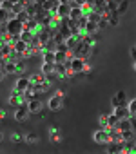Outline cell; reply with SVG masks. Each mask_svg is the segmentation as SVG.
Returning a JSON list of instances; mask_svg holds the SVG:
<instances>
[{
	"mask_svg": "<svg viewBox=\"0 0 136 154\" xmlns=\"http://www.w3.org/2000/svg\"><path fill=\"white\" fill-rule=\"evenodd\" d=\"M6 31H8V35H11V36H18L22 31H24V24L15 17V18H9L8 22H6Z\"/></svg>",
	"mask_w": 136,
	"mask_h": 154,
	"instance_id": "cell-1",
	"label": "cell"
},
{
	"mask_svg": "<svg viewBox=\"0 0 136 154\" xmlns=\"http://www.w3.org/2000/svg\"><path fill=\"white\" fill-rule=\"evenodd\" d=\"M65 65H67V67H71L76 74H82V72L85 71V67H87V62H85V58L73 56L71 60H67V62H65Z\"/></svg>",
	"mask_w": 136,
	"mask_h": 154,
	"instance_id": "cell-2",
	"label": "cell"
},
{
	"mask_svg": "<svg viewBox=\"0 0 136 154\" xmlns=\"http://www.w3.org/2000/svg\"><path fill=\"white\" fill-rule=\"evenodd\" d=\"M29 114H31V112L27 111V105H26V102H24V103H20V105L17 107V111H15V120H17V122H26Z\"/></svg>",
	"mask_w": 136,
	"mask_h": 154,
	"instance_id": "cell-3",
	"label": "cell"
},
{
	"mask_svg": "<svg viewBox=\"0 0 136 154\" xmlns=\"http://www.w3.org/2000/svg\"><path fill=\"white\" fill-rule=\"evenodd\" d=\"M47 107H49V111H60V109L63 107V98L58 96V94L51 96L49 102H47Z\"/></svg>",
	"mask_w": 136,
	"mask_h": 154,
	"instance_id": "cell-4",
	"label": "cell"
},
{
	"mask_svg": "<svg viewBox=\"0 0 136 154\" xmlns=\"http://www.w3.org/2000/svg\"><path fill=\"white\" fill-rule=\"evenodd\" d=\"M69 11H71V6L69 4H58L53 15L56 18H67V17H69Z\"/></svg>",
	"mask_w": 136,
	"mask_h": 154,
	"instance_id": "cell-5",
	"label": "cell"
},
{
	"mask_svg": "<svg viewBox=\"0 0 136 154\" xmlns=\"http://www.w3.org/2000/svg\"><path fill=\"white\" fill-rule=\"evenodd\" d=\"M26 105H27V111L29 112H40L42 111V102L40 100H36V98H31V100H27L26 102Z\"/></svg>",
	"mask_w": 136,
	"mask_h": 154,
	"instance_id": "cell-6",
	"label": "cell"
},
{
	"mask_svg": "<svg viewBox=\"0 0 136 154\" xmlns=\"http://www.w3.org/2000/svg\"><path fill=\"white\" fill-rule=\"evenodd\" d=\"M93 140H94L96 143H100V145H105V143L109 141V134H107V131H105V129H100V131H96V132H94Z\"/></svg>",
	"mask_w": 136,
	"mask_h": 154,
	"instance_id": "cell-7",
	"label": "cell"
},
{
	"mask_svg": "<svg viewBox=\"0 0 136 154\" xmlns=\"http://www.w3.org/2000/svg\"><path fill=\"white\" fill-rule=\"evenodd\" d=\"M40 9H42L40 6H36V4H33V2H29V4L26 6V9H24V11H26V15H27L29 18H36V15L40 13Z\"/></svg>",
	"mask_w": 136,
	"mask_h": 154,
	"instance_id": "cell-8",
	"label": "cell"
},
{
	"mask_svg": "<svg viewBox=\"0 0 136 154\" xmlns=\"http://www.w3.org/2000/svg\"><path fill=\"white\" fill-rule=\"evenodd\" d=\"M100 29H98V26H96V22H85V26H84V31H82V35H91V36H94L96 33H98Z\"/></svg>",
	"mask_w": 136,
	"mask_h": 154,
	"instance_id": "cell-9",
	"label": "cell"
},
{
	"mask_svg": "<svg viewBox=\"0 0 136 154\" xmlns=\"http://www.w3.org/2000/svg\"><path fill=\"white\" fill-rule=\"evenodd\" d=\"M29 85H31L29 78H18V80H17V84H15V91L24 93L26 89H29Z\"/></svg>",
	"mask_w": 136,
	"mask_h": 154,
	"instance_id": "cell-10",
	"label": "cell"
},
{
	"mask_svg": "<svg viewBox=\"0 0 136 154\" xmlns=\"http://www.w3.org/2000/svg\"><path fill=\"white\" fill-rule=\"evenodd\" d=\"M82 17H84V13H82V8H80V6H73V8H71V11H69V17H67V18L76 22V20H80Z\"/></svg>",
	"mask_w": 136,
	"mask_h": 154,
	"instance_id": "cell-11",
	"label": "cell"
},
{
	"mask_svg": "<svg viewBox=\"0 0 136 154\" xmlns=\"http://www.w3.org/2000/svg\"><path fill=\"white\" fill-rule=\"evenodd\" d=\"M113 114H116L120 120H122V118H131V114H129V111H127V105H116Z\"/></svg>",
	"mask_w": 136,
	"mask_h": 154,
	"instance_id": "cell-12",
	"label": "cell"
},
{
	"mask_svg": "<svg viewBox=\"0 0 136 154\" xmlns=\"http://www.w3.org/2000/svg\"><path fill=\"white\" fill-rule=\"evenodd\" d=\"M56 6H58V0H45V2H44L40 8H42L44 11H47V13H54Z\"/></svg>",
	"mask_w": 136,
	"mask_h": 154,
	"instance_id": "cell-13",
	"label": "cell"
},
{
	"mask_svg": "<svg viewBox=\"0 0 136 154\" xmlns=\"http://www.w3.org/2000/svg\"><path fill=\"white\" fill-rule=\"evenodd\" d=\"M56 49H58V45L54 44V40H53V38H49V40H47V42H45V44L42 45L40 53H45V51H51V53H54Z\"/></svg>",
	"mask_w": 136,
	"mask_h": 154,
	"instance_id": "cell-14",
	"label": "cell"
},
{
	"mask_svg": "<svg viewBox=\"0 0 136 154\" xmlns=\"http://www.w3.org/2000/svg\"><path fill=\"white\" fill-rule=\"evenodd\" d=\"M127 9H129V0H122V2L118 4V8H116V11H114V13H116L118 17H122V15H125V13H127Z\"/></svg>",
	"mask_w": 136,
	"mask_h": 154,
	"instance_id": "cell-15",
	"label": "cell"
},
{
	"mask_svg": "<svg viewBox=\"0 0 136 154\" xmlns=\"http://www.w3.org/2000/svg\"><path fill=\"white\" fill-rule=\"evenodd\" d=\"M40 26H38V22H36V18H29L27 22H24V29H27V31H36Z\"/></svg>",
	"mask_w": 136,
	"mask_h": 154,
	"instance_id": "cell-16",
	"label": "cell"
},
{
	"mask_svg": "<svg viewBox=\"0 0 136 154\" xmlns=\"http://www.w3.org/2000/svg\"><path fill=\"white\" fill-rule=\"evenodd\" d=\"M26 49H27V44H26V42H22L20 38L13 44V51H15V53H18V54H22Z\"/></svg>",
	"mask_w": 136,
	"mask_h": 154,
	"instance_id": "cell-17",
	"label": "cell"
},
{
	"mask_svg": "<svg viewBox=\"0 0 136 154\" xmlns=\"http://www.w3.org/2000/svg\"><path fill=\"white\" fill-rule=\"evenodd\" d=\"M53 72L58 76V78L65 76V63H54V65H53Z\"/></svg>",
	"mask_w": 136,
	"mask_h": 154,
	"instance_id": "cell-18",
	"label": "cell"
},
{
	"mask_svg": "<svg viewBox=\"0 0 136 154\" xmlns=\"http://www.w3.org/2000/svg\"><path fill=\"white\" fill-rule=\"evenodd\" d=\"M120 136H122V141H132L134 140V131L132 129H127V131H122L120 132Z\"/></svg>",
	"mask_w": 136,
	"mask_h": 154,
	"instance_id": "cell-19",
	"label": "cell"
},
{
	"mask_svg": "<svg viewBox=\"0 0 136 154\" xmlns=\"http://www.w3.org/2000/svg\"><path fill=\"white\" fill-rule=\"evenodd\" d=\"M33 35H35L33 31H27V29H24V31H22V33L18 35V38H20L22 42H26V44H29V42L33 40Z\"/></svg>",
	"mask_w": 136,
	"mask_h": 154,
	"instance_id": "cell-20",
	"label": "cell"
},
{
	"mask_svg": "<svg viewBox=\"0 0 136 154\" xmlns=\"http://www.w3.org/2000/svg\"><path fill=\"white\" fill-rule=\"evenodd\" d=\"M24 71H26V62L20 58V60L15 62V74H22Z\"/></svg>",
	"mask_w": 136,
	"mask_h": 154,
	"instance_id": "cell-21",
	"label": "cell"
},
{
	"mask_svg": "<svg viewBox=\"0 0 136 154\" xmlns=\"http://www.w3.org/2000/svg\"><path fill=\"white\" fill-rule=\"evenodd\" d=\"M116 8H118V2H116V0H105V9H107V11L114 13Z\"/></svg>",
	"mask_w": 136,
	"mask_h": 154,
	"instance_id": "cell-22",
	"label": "cell"
},
{
	"mask_svg": "<svg viewBox=\"0 0 136 154\" xmlns=\"http://www.w3.org/2000/svg\"><path fill=\"white\" fill-rule=\"evenodd\" d=\"M42 58H44V62H47V63H54V53H51V51L42 53Z\"/></svg>",
	"mask_w": 136,
	"mask_h": 154,
	"instance_id": "cell-23",
	"label": "cell"
},
{
	"mask_svg": "<svg viewBox=\"0 0 136 154\" xmlns=\"http://www.w3.org/2000/svg\"><path fill=\"white\" fill-rule=\"evenodd\" d=\"M29 82L31 84H42V82H45V76L44 74H33L29 78Z\"/></svg>",
	"mask_w": 136,
	"mask_h": 154,
	"instance_id": "cell-24",
	"label": "cell"
},
{
	"mask_svg": "<svg viewBox=\"0 0 136 154\" xmlns=\"http://www.w3.org/2000/svg\"><path fill=\"white\" fill-rule=\"evenodd\" d=\"M85 18H87L89 22H98V20L102 18V15H100V13H96V11L93 9V11H91V13H89V15H87Z\"/></svg>",
	"mask_w": 136,
	"mask_h": 154,
	"instance_id": "cell-25",
	"label": "cell"
},
{
	"mask_svg": "<svg viewBox=\"0 0 136 154\" xmlns=\"http://www.w3.org/2000/svg\"><path fill=\"white\" fill-rule=\"evenodd\" d=\"M127 111H129L131 118H134V114H136V100H131V102H129V105H127Z\"/></svg>",
	"mask_w": 136,
	"mask_h": 154,
	"instance_id": "cell-26",
	"label": "cell"
},
{
	"mask_svg": "<svg viewBox=\"0 0 136 154\" xmlns=\"http://www.w3.org/2000/svg\"><path fill=\"white\" fill-rule=\"evenodd\" d=\"M118 120H120V118H118L116 114H107V125H109V127H114V125L118 123Z\"/></svg>",
	"mask_w": 136,
	"mask_h": 154,
	"instance_id": "cell-27",
	"label": "cell"
},
{
	"mask_svg": "<svg viewBox=\"0 0 136 154\" xmlns=\"http://www.w3.org/2000/svg\"><path fill=\"white\" fill-rule=\"evenodd\" d=\"M8 20H9V11H6V9L0 8V24H6Z\"/></svg>",
	"mask_w": 136,
	"mask_h": 154,
	"instance_id": "cell-28",
	"label": "cell"
},
{
	"mask_svg": "<svg viewBox=\"0 0 136 154\" xmlns=\"http://www.w3.org/2000/svg\"><path fill=\"white\" fill-rule=\"evenodd\" d=\"M80 8H82V13H84V17H87V15H89V13H91V11L94 9V8H93V6H91L89 2H85V4H82Z\"/></svg>",
	"mask_w": 136,
	"mask_h": 154,
	"instance_id": "cell-29",
	"label": "cell"
},
{
	"mask_svg": "<svg viewBox=\"0 0 136 154\" xmlns=\"http://www.w3.org/2000/svg\"><path fill=\"white\" fill-rule=\"evenodd\" d=\"M82 42H84L85 45H91V47L94 45V38H93L91 35H82Z\"/></svg>",
	"mask_w": 136,
	"mask_h": 154,
	"instance_id": "cell-30",
	"label": "cell"
},
{
	"mask_svg": "<svg viewBox=\"0 0 136 154\" xmlns=\"http://www.w3.org/2000/svg\"><path fill=\"white\" fill-rule=\"evenodd\" d=\"M53 65H54V63H47V62H44V63H42V74H49V72H53Z\"/></svg>",
	"mask_w": 136,
	"mask_h": 154,
	"instance_id": "cell-31",
	"label": "cell"
},
{
	"mask_svg": "<svg viewBox=\"0 0 136 154\" xmlns=\"http://www.w3.org/2000/svg\"><path fill=\"white\" fill-rule=\"evenodd\" d=\"M109 26H118V22H120V17L116 15V13H111V17H109Z\"/></svg>",
	"mask_w": 136,
	"mask_h": 154,
	"instance_id": "cell-32",
	"label": "cell"
},
{
	"mask_svg": "<svg viewBox=\"0 0 136 154\" xmlns=\"http://www.w3.org/2000/svg\"><path fill=\"white\" fill-rule=\"evenodd\" d=\"M4 72L13 74V72H15V62H6V65H4Z\"/></svg>",
	"mask_w": 136,
	"mask_h": 154,
	"instance_id": "cell-33",
	"label": "cell"
},
{
	"mask_svg": "<svg viewBox=\"0 0 136 154\" xmlns=\"http://www.w3.org/2000/svg\"><path fill=\"white\" fill-rule=\"evenodd\" d=\"M116 100H118L122 105H125V100H127V94H125V91H118V93H116Z\"/></svg>",
	"mask_w": 136,
	"mask_h": 154,
	"instance_id": "cell-34",
	"label": "cell"
},
{
	"mask_svg": "<svg viewBox=\"0 0 136 154\" xmlns=\"http://www.w3.org/2000/svg\"><path fill=\"white\" fill-rule=\"evenodd\" d=\"M0 8H2V9H6V11H11L13 4L9 2V0H4V2H0Z\"/></svg>",
	"mask_w": 136,
	"mask_h": 154,
	"instance_id": "cell-35",
	"label": "cell"
},
{
	"mask_svg": "<svg viewBox=\"0 0 136 154\" xmlns=\"http://www.w3.org/2000/svg\"><path fill=\"white\" fill-rule=\"evenodd\" d=\"M100 125H102V129H109V125H107V114H102L100 116Z\"/></svg>",
	"mask_w": 136,
	"mask_h": 154,
	"instance_id": "cell-36",
	"label": "cell"
},
{
	"mask_svg": "<svg viewBox=\"0 0 136 154\" xmlns=\"http://www.w3.org/2000/svg\"><path fill=\"white\" fill-rule=\"evenodd\" d=\"M96 26H98V29H104V27L109 26V22H107V18H100V20L96 22Z\"/></svg>",
	"mask_w": 136,
	"mask_h": 154,
	"instance_id": "cell-37",
	"label": "cell"
},
{
	"mask_svg": "<svg viewBox=\"0 0 136 154\" xmlns=\"http://www.w3.org/2000/svg\"><path fill=\"white\" fill-rule=\"evenodd\" d=\"M17 18H18V20H20V22H22V24H24V22H27V20H29V17H27V15H26V11H22V13H18V15H17Z\"/></svg>",
	"mask_w": 136,
	"mask_h": 154,
	"instance_id": "cell-38",
	"label": "cell"
},
{
	"mask_svg": "<svg viewBox=\"0 0 136 154\" xmlns=\"http://www.w3.org/2000/svg\"><path fill=\"white\" fill-rule=\"evenodd\" d=\"M26 140H27V141H29V143H35V141H38V136H36V134H35V132H29V134H27V138H26Z\"/></svg>",
	"mask_w": 136,
	"mask_h": 154,
	"instance_id": "cell-39",
	"label": "cell"
},
{
	"mask_svg": "<svg viewBox=\"0 0 136 154\" xmlns=\"http://www.w3.org/2000/svg\"><path fill=\"white\" fill-rule=\"evenodd\" d=\"M11 140H13L15 143H18V141H22V134H18V132H15V134L11 136Z\"/></svg>",
	"mask_w": 136,
	"mask_h": 154,
	"instance_id": "cell-40",
	"label": "cell"
},
{
	"mask_svg": "<svg viewBox=\"0 0 136 154\" xmlns=\"http://www.w3.org/2000/svg\"><path fill=\"white\" fill-rule=\"evenodd\" d=\"M87 2V0H73V2H71V8L73 6H82V4H85Z\"/></svg>",
	"mask_w": 136,
	"mask_h": 154,
	"instance_id": "cell-41",
	"label": "cell"
},
{
	"mask_svg": "<svg viewBox=\"0 0 136 154\" xmlns=\"http://www.w3.org/2000/svg\"><path fill=\"white\" fill-rule=\"evenodd\" d=\"M111 103H113V107H116V105H122V103H120V102H118V100H116V96H114V98H113V100H111Z\"/></svg>",
	"mask_w": 136,
	"mask_h": 154,
	"instance_id": "cell-42",
	"label": "cell"
},
{
	"mask_svg": "<svg viewBox=\"0 0 136 154\" xmlns=\"http://www.w3.org/2000/svg\"><path fill=\"white\" fill-rule=\"evenodd\" d=\"M56 94H58V96H62V98H63V96H65V91H63V89H58V91H56Z\"/></svg>",
	"mask_w": 136,
	"mask_h": 154,
	"instance_id": "cell-43",
	"label": "cell"
},
{
	"mask_svg": "<svg viewBox=\"0 0 136 154\" xmlns=\"http://www.w3.org/2000/svg\"><path fill=\"white\" fill-rule=\"evenodd\" d=\"M71 2H73V0H58V4H69L71 6Z\"/></svg>",
	"mask_w": 136,
	"mask_h": 154,
	"instance_id": "cell-44",
	"label": "cell"
},
{
	"mask_svg": "<svg viewBox=\"0 0 136 154\" xmlns=\"http://www.w3.org/2000/svg\"><path fill=\"white\" fill-rule=\"evenodd\" d=\"M6 78V72H4V69H0V82H2Z\"/></svg>",
	"mask_w": 136,
	"mask_h": 154,
	"instance_id": "cell-45",
	"label": "cell"
},
{
	"mask_svg": "<svg viewBox=\"0 0 136 154\" xmlns=\"http://www.w3.org/2000/svg\"><path fill=\"white\" fill-rule=\"evenodd\" d=\"M53 140H54V141H58V140H60V136H58V131H54V134H53Z\"/></svg>",
	"mask_w": 136,
	"mask_h": 154,
	"instance_id": "cell-46",
	"label": "cell"
},
{
	"mask_svg": "<svg viewBox=\"0 0 136 154\" xmlns=\"http://www.w3.org/2000/svg\"><path fill=\"white\" fill-rule=\"evenodd\" d=\"M131 56H132V58H136V47H132V49H131Z\"/></svg>",
	"mask_w": 136,
	"mask_h": 154,
	"instance_id": "cell-47",
	"label": "cell"
},
{
	"mask_svg": "<svg viewBox=\"0 0 136 154\" xmlns=\"http://www.w3.org/2000/svg\"><path fill=\"white\" fill-rule=\"evenodd\" d=\"M44 2H45V0H35V2H33V4H36V6H42Z\"/></svg>",
	"mask_w": 136,
	"mask_h": 154,
	"instance_id": "cell-48",
	"label": "cell"
},
{
	"mask_svg": "<svg viewBox=\"0 0 136 154\" xmlns=\"http://www.w3.org/2000/svg\"><path fill=\"white\" fill-rule=\"evenodd\" d=\"M4 116H6V114H4V111H0V122H4Z\"/></svg>",
	"mask_w": 136,
	"mask_h": 154,
	"instance_id": "cell-49",
	"label": "cell"
},
{
	"mask_svg": "<svg viewBox=\"0 0 136 154\" xmlns=\"http://www.w3.org/2000/svg\"><path fill=\"white\" fill-rule=\"evenodd\" d=\"M2 140H4V134H2V132H0V141H2Z\"/></svg>",
	"mask_w": 136,
	"mask_h": 154,
	"instance_id": "cell-50",
	"label": "cell"
},
{
	"mask_svg": "<svg viewBox=\"0 0 136 154\" xmlns=\"http://www.w3.org/2000/svg\"><path fill=\"white\" fill-rule=\"evenodd\" d=\"M9 2H11V4H15V2H18V0H9Z\"/></svg>",
	"mask_w": 136,
	"mask_h": 154,
	"instance_id": "cell-51",
	"label": "cell"
},
{
	"mask_svg": "<svg viewBox=\"0 0 136 154\" xmlns=\"http://www.w3.org/2000/svg\"><path fill=\"white\" fill-rule=\"evenodd\" d=\"M0 2H4V0H0Z\"/></svg>",
	"mask_w": 136,
	"mask_h": 154,
	"instance_id": "cell-52",
	"label": "cell"
},
{
	"mask_svg": "<svg viewBox=\"0 0 136 154\" xmlns=\"http://www.w3.org/2000/svg\"><path fill=\"white\" fill-rule=\"evenodd\" d=\"M0 58H2V56H0Z\"/></svg>",
	"mask_w": 136,
	"mask_h": 154,
	"instance_id": "cell-53",
	"label": "cell"
}]
</instances>
